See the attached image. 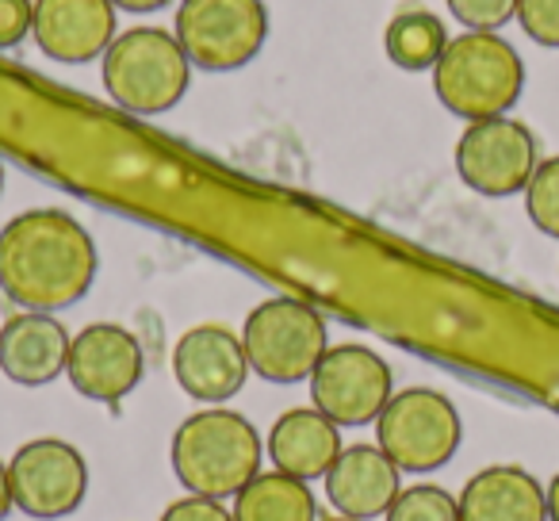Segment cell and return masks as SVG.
I'll return each mask as SVG.
<instances>
[{
    "mask_svg": "<svg viewBox=\"0 0 559 521\" xmlns=\"http://www.w3.org/2000/svg\"><path fill=\"white\" fill-rule=\"evenodd\" d=\"M96 241L70 211L35 208L0 230V292L20 311L55 315L81 304L96 281Z\"/></svg>",
    "mask_w": 559,
    "mask_h": 521,
    "instance_id": "1",
    "label": "cell"
},
{
    "mask_svg": "<svg viewBox=\"0 0 559 521\" xmlns=\"http://www.w3.org/2000/svg\"><path fill=\"white\" fill-rule=\"evenodd\" d=\"M261 437L253 422L226 406H207L185 418L173 434V472L188 495L234 498L253 475H261Z\"/></svg>",
    "mask_w": 559,
    "mask_h": 521,
    "instance_id": "2",
    "label": "cell"
},
{
    "mask_svg": "<svg viewBox=\"0 0 559 521\" xmlns=\"http://www.w3.org/2000/svg\"><path fill=\"white\" fill-rule=\"evenodd\" d=\"M525 88V62L518 47L498 32L452 35L441 62L433 66V93L452 116L495 119L510 116Z\"/></svg>",
    "mask_w": 559,
    "mask_h": 521,
    "instance_id": "3",
    "label": "cell"
},
{
    "mask_svg": "<svg viewBox=\"0 0 559 521\" xmlns=\"http://www.w3.org/2000/svg\"><path fill=\"white\" fill-rule=\"evenodd\" d=\"M104 62V88L131 116H165L188 93L195 66L165 27L119 32Z\"/></svg>",
    "mask_w": 559,
    "mask_h": 521,
    "instance_id": "4",
    "label": "cell"
},
{
    "mask_svg": "<svg viewBox=\"0 0 559 521\" xmlns=\"http://www.w3.org/2000/svg\"><path fill=\"white\" fill-rule=\"evenodd\" d=\"M249 368L269 383H299L311 380L319 360L330 350L326 319L304 299H264L249 311L241 327Z\"/></svg>",
    "mask_w": 559,
    "mask_h": 521,
    "instance_id": "5",
    "label": "cell"
},
{
    "mask_svg": "<svg viewBox=\"0 0 559 521\" xmlns=\"http://www.w3.org/2000/svg\"><path fill=\"white\" fill-rule=\"evenodd\" d=\"M460 437V411L433 388L395 391L376 418V445L395 460L399 472H437L456 457Z\"/></svg>",
    "mask_w": 559,
    "mask_h": 521,
    "instance_id": "6",
    "label": "cell"
},
{
    "mask_svg": "<svg viewBox=\"0 0 559 521\" xmlns=\"http://www.w3.org/2000/svg\"><path fill=\"white\" fill-rule=\"evenodd\" d=\"M173 35L195 70L234 73L261 55L269 12L264 0H180Z\"/></svg>",
    "mask_w": 559,
    "mask_h": 521,
    "instance_id": "7",
    "label": "cell"
},
{
    "mask_svg": "<svg viewBox=\"0 0 559 521\" xmlns=\"http://www.w3.org/2000/svg\"><path fill=\"white\" fill-rule=\"evenodd\" d=\"M536 165H540L536 134L510 116L475 119L456 142V173L479 196L498 200V196L525 192Z\"/></svg>",
    "mask_w": 559,
    "mask_h": 521,
    "instance_id": "8",
    "label": "cell"
},
{
    "mask_svg": "<svg viewBox=\"0 0 559 521\" xmlns=\"http://www.w3.org/2000/svg\"><path fill=\"white\" fill-rule=\"evenodd\" d=\"M395 395V376L376 350L357 342L330 345L311 372V403L337 426H368Z\"/></svg>",
    "mask_w": 559,
    "mask_h": 521,
    "instance_id": "9",
    "label": "cell"
},
{
    "mask_svg": "<svg viewBox=\"0 0 559 521\" xmlns=\"http://www.w3.org/2000/svg\"><path fill=\"white\" fill-rule=\"evenodd\" d=\"M12 498L27 518H70L88 495V464L78 445L58 437H35L9 460Z\"/></svg>",
    "mask_w": 559,
    "mask_h": 521,
    "instance_id": "10",
    "label": "cell"
},
{
    "mask_svg": "<svg viewBox=\"0 0 559 521\" xmlns=\"http://www.w3.org/2000/svg\"><path fill=\"white\" fill-rule=\"evenodd\" d=\"M142 368H146V357L131 330L119 322H93L70 342L66 376L78 395L96 399V403H119L139 388Z\"/></svg>",
    "mask_w": 559,
    "mask_h": 521,
    "instance_id": "11",
    "label": "cell"
},
{
    "mask_svg": "<svg viewBox=\"0 0 559 521\" xmlns=\"http://www.w3.org/2000/svg\"><path fill=\"white\" fill-rule=\"evenodd\" d=\"M249 372L253 368H249L241 338L234 330L218 327V322L192 327L173 345V380L195 403H207V406L226 403V399H234L246 388Z\"/></svg>",
    "mask_w": 559,
    "mask_h": 521,
    "instance_id": "12",
    "label": "cell"
},
{
    "mask_svg": "<svg viewBox=\"0 0 559 521\" xmlns=\"http://www.w3.org/2000/svg\"><path fill=\"white\" fill-rule=\"evenodd\" d=\"M116 12L111 0H35L32 39L50 62L88 66L116 43Z\"/></svg>",
    "mask_w": 559,
    "mask_h": 521,
    "instance_id": "13",
    "label": "cell"
},
{
    "mask_svg": "<svg viewBox=\"0 0 559 521\" xmlns=\"http://www.w3.org/2000/svg\"><path fill=\"white\" fill-rule=\"evenodd\" d=\"M326 498L342 518L372 521L391 510L403 490V472L380 445H349L326 475Z\"/></svg>",
    "mask_w": 559,
    "mask_h": 521,
    "instance_id": "14",
    "label": "cell"
},
{
    "mask_svg": "<svg viewBox=\"0 0 559 521\" xmlns=\"http://www.w3.org/2000/svg\"><path fill=\"white\" fill-rule=\"evenodd\" d=\"M70 330L43 311H20L0 327V372L20 388H43L70 365Z\"/></svg>",
    "mask_w": 559,
    "mask_h": 521,
    "instance_id": "15",
    "label": "cell"
},
{
    "mask_svg": "<svg viewBox=\"0 0 559 521\" xmlns=\"http://www.w3.org/2000/svg\"><path fill=\"white\" fill-rule=\"evenodd\" d=\"M269 460L276 472L292 475V479H322L342 457V426L330 422L319 406H296L284 411L269 429Z\"/></svg>",
    "mask_w": 559,
    "mask_h": 521,
    "instance_id": "16",
    "label": "cell"
},
{
    "mask_svg": "<svg viewBox=\"0 0 559 521\" xmlns=\"http://www.w3.org/2000/svg\"><path fill=\"white\" fill-rule=\"evenodd\" d=\"M456 502L460 521H548V490L518 464L475 472Z\"/></svg>",
    "mask_w": 559,
    "mask_h": 521,
    "instance_id": "17",
    "label": "cell"
},
{
    "mask_svg": "<svg viewBox=\"0 0 559 521\" xmlns=\"http://www.w3.org/2000/svg\"><path fill=\"white\" fill-rule=\"evenodd\" d=\"M234 521H319V506L304 479L272 467L234 495Z\"/></svg>",
    "mask_w": 559,
    "mask_h": 521,
    "instance_id": "18",
    "label": "cell"
},
{
    "mask_svg": "<svg viewBox=\"0 0 559 521\" xmlns=\"http://www.w3.org/2000/svg\"><path fill=\"white\" fill-rule=\"evenodd\" d=\"M449 39H452L449 27H444V20L437 16V12L406 9V12H399L388 24V32H383V50H388V58L399 70L421 73L441 62Z\"/></svg>",
    "mask_w": 559,
    "mask_h": 521,
    "instance_id": "19",
    "label": "cell"
},
{
    "mask_svg": "<svg viewBox=\"0 0 559 521\" xmlns=\"http://www.w3.org/2000/svg\"><path fill=\"white\" fill-rule=\"evenodd\" d=\"M383 521H460V502L437 483H414L399 490Z\"/></svg>",
    "mask_w": 559,
    "mask_h": 521,
    "instance_id": "20",
    "label": "cell"
},
{
    "mask_svg": "<svg viewBox=\"0 0 559 521\" xmlns=\"http://www.w3.org/2000/svg\"><path fill=\"white\" fill-rule=\"evenodd\" d=\"M525 211L533 226L548 238H559V154L544 157L536 165L533 180L525 188Z\"/></svg>",
    "mask_w": 559,
    "mask_h": 521,
    "instance_id": "21",
    "label": "cell"
},
{
    "mask_svg": "<svg viewBox=\"0 0 559 521\" xmlns=\"http://www.w3.org/2000/svg\"><path fill=\"white\" fill-rule=\"evenodd\" d=\"M449 12L464 24V32H502L518 20V0H449Z\"/></svg>",
    "mask_w": 559,
    "mask_h": 521,
    "instance_id": "22",
    "label": "cell"
},
{
    "mask_svg": "<svg viewBox=\"0 0 559 521\" xmlns=\"http://www.w3.org/2000/svg\"><path fill=\"white\" fill-rule=\"evenodd\" d=\"M518 24L533 43L559 50V0H518Z\"/></svg>",
    "mask_w": 559,
    "mask_h": 521,
    "instance_id": "23",
    "label": "cell"
},
{
    "mask_svg": "<svg viewBox=\"0 0 559 521\" xmlns=\"http://www.w3.org/2000/svg\"><path fill=\"white\" fill-rule=\"evenodd\" d=\"M35 0H0V50H12L32 35Z\"/></svg>",
    "mask_w": 559,
    "mask_h": 521,
    "instance_id": "24",
    "label": "cell"
},
{
    "mask_svg": "<svg viewBox=\"0 0 559 521\" xmlns=\"http://www.w3.org/2000/svg\"><path fill=\"white\" fill-rule=\"evenodd\" d=\"M157 521H234V510H226L223 498L188 495L165 506V513Z\"/></svg>",
    "mask_w": 559,
    "mask_h": 521,
    "instance_id": "25",
    "label": "cell"
},
{
    "mask_svg": "<svg viewBox=\"0 0 559 521\" xmlns=\"http://www.w3.org/2000/svg\"><path fill=\"white\" fill-rule=\"evenodd\" d=\"M16 498H12V479H9V464H0V521L9 518Z\"/></svg>",
    "mask_w": 559,
    "mask_h": 521,
    "instance_id": "26",
    "label": "cell"
},
{
    "mask_svg": "<svg viewBox=\"0 0 559 521\" xmlns=\"http://www.w3.org/2000/svg\"><path fill=\"white\" fill-rule=\"evenodd\" d=\"M111 4L123 12H157V9H165V4H173V0H111Z\"/></svg>",
    "mask_w": 559,
    "mask_h": 521,
    "instance_id": "27",
    "label": "cell"
},
{
    "mask_svg": "<svg viewBox=\"0 0 559 521\" xmlns=\"http://www.w3.org/2000/svg\"><path fill=\"white\" fill-rule=\"evenodd\" d=\"M548 521H559V472L548 483Z\"/></svg>",
    "mask_w": 559,
    "mask_h": 521,
    "instance_id": "28",
    "label": "cell"
},
{
    "mask_svg": "<svg viewBox=\"0 0 559 521\" xmlns=\"http://www.w3.org/2000/svg\"><path fill=\"white\" fill-rule=\"evenodd\" d=\"M544 399H548L551 406H559V360H556V368H551V376H548V391H544Z\"/></svg>",
    "mask_w": 559,
    "mask_h": 521,
    "instance_id": "29",
    "label": "cell"
},
{
    "mask_svg": "<svg viewBox=\"0 0 559 521\" xmlns=\"http://www.w3.org/2000/svg\"><path fill=\"white\" fill-rule=\"evenodd\" d=\"M319 521H353V518H342V513H334V518H319Z\"/></svg>",
    "mask_w": 559,
    "mask_h": 521,
    "instance_id": "30",
    "label": "cell"
},
{
    "mask_svg": "<svg viewBox=\"0 0 559 521\" xmlns=\"http://www.w3.org/2000/svg\"><path fill=\"white\" fill-rule=\"evenodd\" d=\"M0 188H4V165H0Z\"/></svg>",
    "mask_w": 559,
    "mask_h": 521,
    "instance_id": "31",
    "label": "cell"
}]
</instances>
